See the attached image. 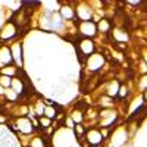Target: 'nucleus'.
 <instances>
[{
    "label": "nucleus",
    "mask_w": 147,
    "mask_h": 147,
    "mask_svg": "<svg viewBox=\"0 0 147 147\" xmlns=\"http://www.w3.org/2000/svg\"><path fill=\"white\" fill-rule=\"evenodd\" d=\"M12 129L24 134V136H28V134H32L35 131V127L32 125V122L28 116H19L16 118L15 124L12 125Z\"/></svg>",
    "instance_id": "1"
},
{
    "label": "nucleus",
    "mask_w": 147,
    "mask_h": 147,
    "mask_svg": "<svg viewBox=\"0 0 147 147\" xmlns=\"http://www.w3.org/2000/svg\"><path fill=\"white\" fill-rule=\"evenodd\" d=\"M94 53V43L90 38H82L80 41V49H78V56H81V62H85L87 57H90Z\"/></svg>",
    "instance_id": "2"
},
{
    "label": "nucleus",
    "mask_w": 147,
    "mask_h": 147,
    "mask_svg": "<svg viewBox=\"0 0 147 147\" xmlns=\"http://www.w3.org/2000/svg\"><path fill=\"white\" fill-rule=\"evenodd\" d=\"M78 30H80V34H82L85 38L94 37L96 32H97V27L93 21H81L80 25H78Z\"/></svg>",
    "instance_id": "3"
},
{
    "label": "nucleus",
    "mask_w": 147,
    "mask_h": 147,
    "mask_svg": "<svg viewBox=\"0 0 147 147\" xmlns=\"http://www.w3.org/2000/svg\"><path fill=\"white\" fill-rule=\"evenodd\" d=\"M18 34V28L12 21H7L5 27L0 30V40H12Z\"/></svg>",
    "instance_id": "4"
},
{
    "label": "nucleus",
    "mask_w": 147,
    "mask_h": 147,
    "mask_svg": "<svg viewBox=\"0 0 147 147\" xmlns=\"http://www.w3.org/2000/svg\"><path fill=\"white\" fill-rule=\"evenodd\" d=\"M84 138H87V143L88 146H100L103 143V137L100 134V129H96V128H91L88 131H85V136Z\"/></svg>",
    "instance_id": "5"
},
{
    "label": "nucleus",
    "mask_w": 147,
    "mask_h": 147,
    "mask_svg": "<svg viewBox=\"0 0 147 147\" xmlns=\"http://www.w3.org/2000/svg\"><path fill=\"white\" fill-rule=\"evenodd\" d=\"M87 68L91 71V72H96V71H99L100 68H103L105 65V59L102 55H91L90 57H87Z\"/></svg>",
    "instance_id": "6"
},
{
    "label": "nucleus",
    "mask_w": 147,
    "mask_h": 147,
    "mask_svg": "<svg viewBox=\"0 0 147 147\" xmlns=\"http://www.w3.org/2000/svg\"><path fill=\"white\" fill-rule=\"evenodd\" d=\"M10 53L13 57V62L16 63V66H22L24 65V56H22V44L21 43H15L13 46H10Z\"/></svg>",
    "instance_id": "7"
},
{
    "label": "nucleus",
    "mask_w": 147,
    "mask_h": 147,
    "mask_svg": "<svg viewBox=\"0 0 147 147\" xmlns=\"http://www.w3.org/2000/svg\"><path fill=\"white\" fill-rule=\"evenodd\" d=\"M13 62V57H12L10 49L7 46H0V66H9Z\"/></svg>",
    "instance_id": "8"
},
{
    "label": "nucleus",
    "mask_w": 147,
    "mask_h": 147,
    "mask_svg": "<svg viewBox=\"0 0 147 147\" xmlns=\"http://www.w3.org/2000/svg\"><path fill=\"white\" fill-rule=\"evenodd\" d=\"M10 88L13 90L18 96H22L24 93H25V82H24L21 78H18V77H13V78H12Z\"/></svg>",
    "instance_id": "9"
},
{
    "label": "nucleus",
    "mask_w": 147,
    "mask_h": 147,
    "mask_svg": "<svg viewBox=\"0 0 147 147\" xmlns=\"http://www.w3.org/2000/svg\"><path fill=\"white\" fill-rule=\"evenodd\" d=\"M43 116L49 118V119H55L57 116V105L55 106H44V110H43Z\"/></svg>",
    "instance_id": "10"
},
{
    "label": "nucleus",
    "mask_w": 147,
    "mask_h": 147,
    "mask_svg": "<svg viewBox=\"0 0 147 147\" xmlns=\"http://www.w3.org/2000/svg\"><path fill=\"white\" fill-rule=\"evenodd\" d=\"M16 74H18V68L13 66V65H9V66H5V68H0V75H6V77L13 78Z\"/></svg>",
    "instance_id": "11"
},
{
    "label": "nucleus",
    "mask_w": 147,
    "mask_h": 147,
    "mask_svg": "<svg viewBox=\"0 0 147 147\" xmlns=\"http://www.w3.org/2000/svg\"><path fill=\"white\" fill-rule=\"evenodd\" d=\"M91 15H93V10L90 7L82 6L81 9H78V16H80L81 21H90L91 19Z\"/></svg>",
    "instance_id": "12"
},
{
    "label": "nucleus",
    "mask_w": 147,
    "mask_h": 147,
    "mask_svg": "<svg viewBox=\"0 0 147 147\" xmlns=\"http://www.w3.org/2000/svg\"><path fill=\"white\" fill-rule=\"evenodd\" d=\"M118 90H119V82L115 80V81L110 82L109 87L106 88V94L109 97H115V96H118Z\"/></svg>",
    "instance_id": "13"
},
{
    "label": "nucleus",
    "mask_w": 147,
    "mask_h": 147,
    "mask_svg": "<svg viewBox=\"0 0 147 147\" xmlns=\"http://www.w3.org/2000/svg\"><path fill=\"white\" fill-rule=\"evenodd\" d=\"M72 129H74V134H75V137L78 138V141H81V140L84 138V136H85V127H84L82 124H77Z\"/></svg>",
    "instance_id": "14"
},
{
    "label": "nucleus",
    "mask_w": 147,
    "mask_h": 147,
    "mask_svg": "<svg viewBox=\"0 0 147 147\" xmlns=\"http://www.w3.org/2000/svg\"><path fill=\"white\" fill-rule=\"evenodd\" d=\"M47 141L44 140V137H32L30 141V147H46Z\"/></svg>",
    "instance_id": "15"
},
{
    "label": "nucleus",
    "mask_w": 147,
    "mask_h": 147,
    "mask_svg": "<svg viewBox=\"0 0 147 147\" xmlns=\"http://www.w3.org/2000/svg\"><path fill=\"white\" fill-rule=\"evenodd\" d=\"M71 119L74 121V124H82V121H84V112H81V110H74L72 115H71Z\"/></svg>",
    "instance_id": "16"
},
{
    "label": "nucleus",
    "mask_w": 147,
    "mask_h": 147,
    "mask_svg": "<svg viewBox=\"0 0 147 147\" xmlns=\"http://www.w3.org/2000/svg\"><path fill=\"white\" fill-rule=\"evenodd\" d=\"M52 119H49V118H46V116H40L38 118V128H41V129H49L52 127Z\"/></svg>",
    "instance_id": "17"
},
{
    "label": "nucleus",
    "mask_w": 147,
    "mask_h": 147,
    "mask_svg": "<svg viewBox=\"0 0 147 147\" xmlns=\"http://www.w3.org/2000/svg\"><path fill=\"white\" fill-rule=\"evenodd\" d=\"M96 27H97V30H100L102 32H107L110 30V22L107 19H100L99 24H96Z\"/></svg>",
    "instance_id": "18"
},
{
    "label": "nucleus",
    "mask_w": 147,
    "mask_h": 147,
    "mask_svg": "<svg viewBox=\"0 0 147 147\" xmlns=\"http://www.w3.org/2000/svg\"><path fill=\"white\" fill-rule=\"evenodd\" d=\"M5 97H6L9 102H16V100L19 99V96H18L13 90H12V88H7V90L5 91Z\"/></svg>",
    "instance_id": "19"
},
{
    "label": "nucleus",
    "mask_w": 147,
    "mask_h": 147,
    "mask_svg": "<svg viewBox=\"0 0 147 147\" xmlns=\"http://www.w3.org/2000/svg\"><path fill=\"white\" fill-rule=\"evenodd\" d=\"M10 84H12V78H10V77L0 75V85H2V87H3L5 90L10 88Z\"/></svg>",
    "instance_id": "20"
},
{
    "label": "nucleus",
    "mask_w": 147,
    "mask_h": 147,
    "mask_svg": "<svg viewBox=\"0 0 147 147\" xmlns=\"http://www.w3.org/2000/svg\"><path fill=\"white\" fill-rule=\"evenodd\" d=\"M60 13H62L63 18H72L74 16V10L69 6H63V7H60Z\"/></svg>",
    "instance_id": "21"
},
{
    "label": "nucleus",
    "mask_w": 147,
    "mask_h": 147,
    "mask_svg": "<svg viewBox=\"0 0 147 147\" xmlns=\"http://www.w3.org/2000/svg\"><path fill=\"white\" fill-rule=\"evenodd\" d=\"M127 94H128V87H127V85H119V90H118L119 99H124Z\"/></svg>",
    "instance_id": "22"
},
{
    "label": "nucleus",
    "mask_w": 147,
    "mask_h": 147,
    "mask_svg": "<svg viewBox=\"0 0 147 147\" xmlns=\"http://www.w3.org/2000/svg\"><path fill=\"white\" fill-rule=\"evenodd\" d=\"M125 136H127V132H125V131H116V137H118V138H121V137H125ZM121 144H124V140H118L113 146H115V147H119Z\"/></svg>",
    "instance_id": "23"
},
{
    "label": "nucleus",
    "mask_w": 147,
    "mask_h": 147,
    "mask_svg": "<svg viewBox=\"0 0 147 147\" xmlns=\"http://www.w3.org/2000/svg\"><path fill=\"white\" fill-rule=\"evenodd\" d=\"M124 31H116V34H115V40H124V41H127L128 40V34H122Z\"/></svg>",
    "instance_id": "24"
},
{
    "label": "nucleus",
    "mask_w": 147,
    "mask_h": 147,
    "mask_svg": "<svg viewBox=\"0 0 147 147\" xmlns=\"http://www.w3.org/2000/svg\"><path fill=\"white\" fill-rule=\"evenodd\" d=\"M65 127L69 128V129H72L74 127H75V124H74V121L71 119V116H66L65 118Z\"/></svg>",
    "instance_id": "25"
},
{
    "label": "nucleus",
    "mask_w": 147,
    "mask_h": 147,
    "mask_svg": "<svg viewBox=\"0 0 147 147\" xmlns=\"http://www.w3.org/2000/svg\"><path fill=\"white\" fill-rule=\"evenodd\" d=\"M6 122H7V118H6V115L0 113V125H5Z\"/></svg>",
    "instance_id": "26"
},
{
    "label": "nucleus",
    "mask_w": 147,
    "mask_h": 147,
    "mask_svg": "<svg viewBox=\"0 0 147 147\" xmlns=\"http://www.w3.org/2000/svg\"><path fill=\"white\" fill-rule=\"evenodd\" d=\"M146 80H147V78H146V75H144V77L141 78V91H146V82H147Z\"/></svg>",
    "instance_id": "27"
},
{
    "label": "nucleus",
    "mask_w": 147,
    "mask_h": 147,
    "mask_svg": "<svg viewBox=\"0 0 147 147\" xmlns=\"http://www.w3.org/2000/svg\"><path fill=\"white\" fill-rule=\"evenodd\" d=\"M5 91H6V90L2 87V85H0V96H5Z\"/></svg>",
    "instance_id": "28"
}]
</instances>
